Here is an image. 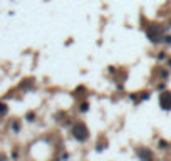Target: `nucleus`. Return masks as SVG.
Here are the masks:
<instances>
[{
    "label": "nucleus",
    "instance_id": "2",
    "mask_svg": "<svg viewBox=\"0 0 171 161\" xmlns=\"http://www.w3.org/2000/svg\"><path fill=\"white\" fill-rule=\"evenodd\" d=\"M159 104L166 111L171 109V92H163V94L159 96Z\"/></svg>",
    "mask_w": 171,
    "mask_h": 161
},
{
    "label": "nucleus",
    "instance_id": "1",
    "mask_svg": "<svg viewBox=\"0 0 171 161\" xmlns=\"http://www.w3.org/2000/svg\"><path fill=\"white\" fill-rule=\"evenodd\" d=\"M74 138L76 139H79V141H86L87 139V134H89V131H87V128L82 123H79V124H76L74 126Z\"/></svg>",
    "mask_w": 171,
    "mask_h": 161
},
{
    "label": "nucleus",
    "instance_id": "3",
    "mask_svg": "<svg viewBox=\"0 0 171 161\" xmlns=\"http://www.w3.org/2000/svg\"><path fill=\"white\" fill-rule=\"evenodd\" d=\"M141 158H146L148 161H151V153L149 151H141Z\"/></svg>",
    "mask_w": 171,
    "mask_h": 161
},
{
    "label": "nucleus",
    "instance_id": "4",
    "mask_svg": "<svg viewBox=\"0 0 171 161\" xmlns=\"http://www.w3.org/2000/svg\"><path fill=\"white\" fill-rule=\"evenodd\" d=\"M7 113V106L3 102H0V114H5Z\"/></svg>",
    "mask_w": 171,
    "mask_h": 161
}]
</instances>
